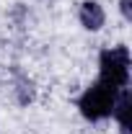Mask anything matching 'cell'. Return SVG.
Wrapping results in <instances>:
<instances>
[{
	"label": "cell",
	"mask_w": 132,
	"mask_h": 134,
	"mask_svg": "<svg viewBox=\"0 0 132 134\" xmlns=\"http://www.w3.org/2000/svg\"><path fill=\"white\" fill-rule=\"evenodd\" d=\"M78 18H80V26L85 31H101L104 23H106V13L96 0H85L80 3V10H78Z\"/></svg>",
	"instance_id": "3957f363"
},
{
	"label": "cell",
	"mask_w": 132,
	"mask_h": 134,
	"mask_svg": "<svg viewBox=\"0 0 132 134\" xmlns=\"http://www.w3.org/2000/svg\"><path fill=\"white\" fill-rule=\"evenodd\" d=\"M130 65H132L130 49L124 44L109 47L99 57V80L116 88V90H122V88L130 85Z\"/></svg>",
	"instance_id": "7a4b0ae2"
},
{
	"label": "cell",
	"mask_w": 132,
	"mask_h": 134,
	"mask_svg": "<svg viewBox=\"0 0 132 134\" xmlns=\"http://www.w3.org/2000/svg\"><path fill=\"white\" fill-rule=\"evenodd\" d=\"M119 10H122L124 21H132V0H119Z\"/></svg>",
	"instance_id": "5b68a950"
},
{
	"label": "cell",
	"mask_w": 132,
	"mask_h": 134,
	"mask_svg": "<svg viewBox=\"0 0 132 134\" xmlns=\"http://www.w3.org/2000/svg\"><path fill=\"white\" fill-rule=\"evenodd\" d=\"M130 114H132V93H130V88H122L119 96H116L114 111H111V116L116 119L122 134H130V126H132L130 124Z\"/></svg>",
	"instance_id": "277c9868"
},
{
	"label": "cell",
	"mask_w": 132,
	"mask_h": 134,
	"mask_svg": "<svg viewBox=\"0 0 132 134\" xmlns=\"http://www.w3.org/2000/svg\"><path fill=\"white\" fill-rule=\"evenodd\" d=\"M116 96H119L116 88L96 80L91 88H85L83 96L78 98V111H80V116L88 119V121H104V119L111 116Z\"/></svg>",
	"instance_id": "6da1fadb"
}]
</instances>
